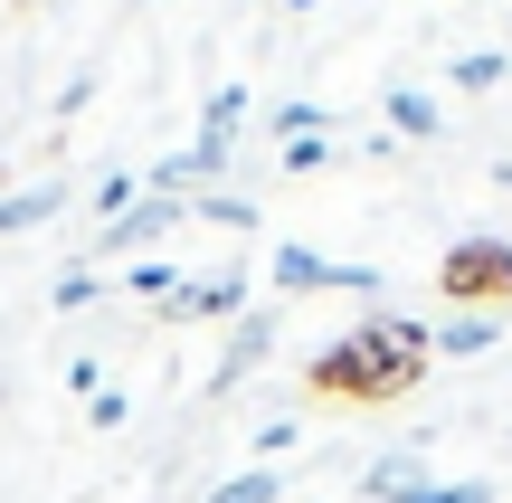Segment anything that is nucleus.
Wrapping results in <instances>:
<instances>
[{"instance_id": "nucleus-20", "label": "nucleus", "mask_w": 512, "mask_h": 503, "mask_svg": "<svg viewBox=\"0 0 512 503\" xmlns=\"http://www.w3.org/2000/svg\"><path fill=\"white\" fill-rule=\"evenodd\" d=\"M427 503H494V485H437Z\"/></svg>"}, {"instance_id": "nucleus-4", "label": "nucleus", "mask_w": 512, "mask_h": 503, "mask_svg": "<svg viewBox=\"0 0 512 503\" xmlns=\"http://www.w3.org/2000/svg\"><path fill=\"white\" fill-rule=\"evenodd\" d=\"M190 219V200H162V190H143V200H133L124 209V219H105V228H95V257H133V247H152V238H171V228H181Z\"/></svg>"}, {"instance_id": "nucleus-14", "label": "nucleus", "mask_w": 512, "mask_h": 503, "mask_svg": "<svg viewBox=\"0 0 512 503\" xmlns=\"http://www.w3.org/2000/svg\"><path fill=\"white\" fill-rule=\"evenodd\" d=\"M190 219H209V228H256V209L238 200V190H200V200H190Z\"/></svg>"}, {"instance_id": "nucleus-15", "label": "nucleus", "mask_w": 512, "mask_h": 503, "mask_svg": "<svg viewBox=\"0 0 512 503\" xmlns=\"http://www.w3.org/2000/svg\"><path fill=\"white\" fill-rule=\"evenodd\" d=\"M133 200H143V171H105L95 181V219H124Z\"/></svg>"}, {"instance_id": "nucleus-3", "label": "nucleus", "mask_w": 512, "mask_h": 503, "mask_svg": "<svg viewBox=\"0 0 512 503\" xmlns=\"http://www.w3.org/2000/svg\"><path fill=\"white\" fill-rule=\"evenodd\" d=\"M275 285L285 295H361V304H380V276L370 266H332L313 247H275Z\"/></svg>"}, {"instance_id": "nucleus-16", "label": "nucleus", "mask_w": 512, "mask_h": 503, "mask_svg": "<svg viewBox=\"0 0 512 503\" xmlns=\"http://www.w3.org/2000/svg\"><path fill=\"white\" fill-rule=\"evenodd\" d=\"M238 124H247V86H219L200 105V133H238Z\"/></svg>"}, {"instance_id": "nucleus-9", "label": "nucleus", "mask_w": 512, "mask_h": 503, "mask_svg": "<svg viewBox=\"0 0 512 503\" xmlns=\"http://www.w3.org/2000/svg\"><path fill=\"white\" fill-rule=\"evenodd\" d=\"M57 200H67L57 181H38V190H0V238H19V228H48Z\"/></svg>"}, {"instance_id": "nucleus-21", "label": "nucleus", "mask_w": 512, "mask_h": 503, "mask_svg": "<svg viewBox=\"0 0 512 503\" xmlns=\"http://www.w3.org/2000/svg\"><path fill=\"white\" fill-rule=\"evenodd\" d=\"M494 181H503V190H512V162H494Z\"/></svg>"}, {"instance_id": "nucleus-6", "label": "nucleus", "mask_w": 512, "mask_h": 503, "mask_svg": "<svg viewBox=\"0 0 512 503\" xmlns=\"http://www.w3.org/2000/svg\"><path fill=\"white\" fill-rule=\"evenodd\" d=\"M275 323H285V314H238V333H228V352H219V371H209V390H238L256 361L275 352Z\"/></svg>"}, {"instance_id": "nucleus-19", "label": "nucleus", "mask_w": 512, "mask_h": 503, "mask_svg": "<svg viewBox=\"0 0 512 503\" xmlns=\"http://www.w3.org/2000/svg\"><path fill=\"white\" fill-rule=\"evenodd\" d=\"M86 418H95V428H124L133 399H124V390H95V399H86Z\"/></svg>"}, {"instance_id": "nucleus-2", "label": "nucleus", "mask_w": 512, "mask_h": 503, "mask_svg": "<svg viewBox=\"0 0 512 503\" xmlns=\"http://www.w3.org/2000/svg\"><path fill=\"white\" fill-rule=\"evenodd\" d=\"M437 285H446L456 314H503L512 304V247L503 238H456L446 266H437Z\"/></svg>"}, {"instance_id": "nucleus-17", "label": "nucleus", "mask_w": 512, "mask_h": 503, "mask_svg": "<svg viewBox=\"0 0 512 503\" xmlns=\"http://www.w3.org/2000/svg\"><path fill=\"white\" fill-rule=\"evenodd\" d=\"M446 76H456V86H503V48H465Z\"/></svg>"}, {"instance_id": "nucleus-5", "label": "nucleus", "mask_w": 512, "mask_h": 503, "mask_svg": "<svg viewBox=\"0 0 512 503\" xmlns=\"http://www.w3.org/2000/svg\"><path fill=\"white\" fill-rule=\"evenodd\" d=\"M209 314H247V266H219V276H181L162 295V323H209Z\"/></svg>"}, {"instance_id": "nucleus-7", "label": "nucleus", "mask_w": 512, "mask_h": 503, "mask_svg": "<svg viewBox=\"0 0 512 503\" xmlns=\"http://www.w3.org/2000/svg\"><path fill=\"white\" fill-rule=\"evenodd\" d=\"M361 494H380V503H427V494H437V466H427V456H380V466L361 475Z\"/></svg>"}, {"instance_id": "nucleus-11", "label": "nucleus", "mask_w": 512, "mask_h": 503, "mask_svg": "<svg viewBox=\"0 0 512 503\" xmlns=\"http://www.w3.org/2000/svg\"><path fill=\"white\" fill-rule=\"evenodd\" d=\"M275 494H285V466H247L228 485H209V503H275Z\"/></svg>"}, {"instance_id": "nucleus-8", "label": "nucleus", "mask_w": 512, "mask_h": 503, "mask_svg": "<svg viewBox=\"0 0 512 503\" xmlns=\"http://www.w3.org/2000/svg\"><path fill=\"white\" fill-rule=\"evenodd\" d=\"M389 133H399V143H437V133H446L437 95H418V86H389Z\"/></svg>"}, {"instance_id": "nucleus-13", "label": "nucleus", "mask_w": 512, "mask_h": 503, "mask_svg": "<svg viewBox=\"0 0 512 503\" xmlns=\"http://www.w3.org/2000/svg\"><path fill=\"white\" fill-rule=\"evenodd\" d=\"M275 171H332V133H294V143H275Z\"/></svg>"}, {"instance_id": "nucleus-18", "label": "nucleus", "mask_w": 512, "mask_h": 503, "mask_svg": "<svg viewBox=\"0 0 512 503\" xmlns=\"http://www.w3.org/2000/svg\"><path fill=\"white\" fill-rule=\"evenodd\" d=\"M171 285H181V266H124V295H143V304H162Z\"/></svg>"}, {"instance_id": "nucleus-1", "label": "nucleus", "mask_w": 512, "mask_h": 503, "mask_svg": "<svg viewBox=\"0 0 512 503\" xmlns=\"http://www.w3.org/2000/svg\"><path fill=\"white\" fill-rule=\"evenodd\" d=\"M437 361V323L427 314H361L342 342H323L304 371L313 399H399L418 390V371Z\"/></svg>"}, {"instance_id": "nucleus-12", "label": "nucleus", "mask_w": 512, "mask_h": 503, "mask_svg": "<svg viewBox=\"0 0 512 503\" xmlns=\"http://www.w3.org/2000/svg\"><path fill=\"white\" fill-rule=\"evenodd\" d=\"M95 295H105V266H67V276L48 285V304H57V314H86Z\"/></svg>"}, {"instance_id": "nucleus-10", "label": "nucleus", "mask_w": 512, "mask_h": 503, "mask_svg": "<svg viewBox=\"0 0 512 503\" xmlns=\"http://www.w3.org/2000/svg\"><path fill=\"white\" fill-rule=\"evenodd\" d=\"M494 342H503V314H446L437 323V352H456V361L465 352H494Z\"/></svg>"}]
</instances>
